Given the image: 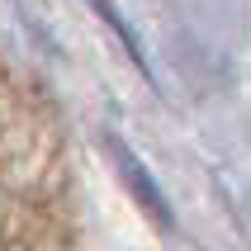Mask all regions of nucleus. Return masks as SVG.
<instances>
[{"mask_svg":"<svg viewBox=\"0 0 251 251\" xmlns=\"http://www.w3.org/2000/svg\"><path fill=\"white\" fill-rule=\"evenodd\" d=\"M90 5H95V14L104 19V24H109V33H119V43H124V52L133 57V67H138L142 76H152V67H147V57H142V43H138V33L128 28V19H124L119 10H114L109 0H90Z\"/></svg>","mask_w":251,"mask_h":251,"instance_id":"obj_2","label":"nucleus"},{"mask_svg":"<svg viewBox=\"0 0 251 251\" xmlns=\"http://www.w3.org/2000/svg\"><path fill=\"white\" fill-rule=\"evenodd\" d=\"M104 152H109V161H114V171H119V180L128 185V195H133V204H138L147 218H152L156 227H176V213H171V199H166V190L156 185V176L147 166H142V156L128 147L119 133H104Z\"/></svg>","mask_w":251,"mask_h":251,"instance_id":"obj_1","label":"nucleus"}]
</instances>
